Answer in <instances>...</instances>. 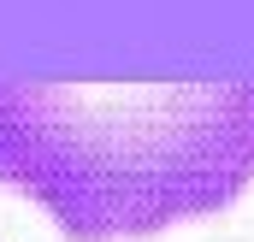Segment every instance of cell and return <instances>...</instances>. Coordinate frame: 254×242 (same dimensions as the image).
I'll return each mask as SVG.
<instances>
[{
	"label": "cell",
	"instance_id": "cell-1",
	"mask_svg": "<svg viewBox=\"0 0 254 242\" xmlns=\"http://www.w3.org/2000/svg\"><path fill=\"white\" fill-rule=\"evenodd\" d=\"M0 183L77 242L154 237L254 183V83L77 89L0 77Z\"/></svg>",
	"mask_w": 254,
	"mask_h": 242
}]
</instances>
